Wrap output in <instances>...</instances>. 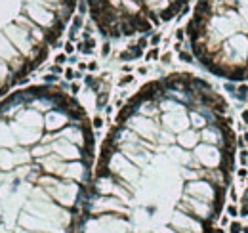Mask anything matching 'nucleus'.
<instances>
[{"instance_id": "nucleus-4", "label": "nucleus", "mask_w": 248, "mask_h": 233, "mask_svg": "<svg viewBox=\"0 0 248 233\" xmlns=\"http://www.w3.org/2000/svg\"><path fill=\"white\" fill-rule=\"evenodd\" d=\"M92 21L109 38L151 32L170 21L187 0H86Z\"/></svg>"}, {"instance_id": "nucleus-2", "label": "nucleus", "mask_w": 248, "mask_h": 233, "mask_svg": "<svg viewBox=\"0 0 248 233\" xmlns=\"http://www.w3.org/2000/svg\"><path fill=\"white\" fill-rule=\"evenodd\" d=\"M75 8L76 0H0V96L42 63Z\"/></svg>"}, {"instance_id": "nucleus-1", "label": "nucleus", "mask_w": 248, "mask_h": 233, "mask_svg": "<svg viewBox=\"0 0 248 233\" xmlns=\"http://www.w3.org/2000/svg\"><path fill=\"white\" fill-rule=\"evenodd\" d=\"M235 153L229 105L206 80L145 84L101 145L76 233H214Z\"/></svg>"}, {"instance_id": "nucleus-3", "label": "nucleus", "mask_w": 248, "mask_h": 233, "mask_svg": "<svg viewBox=\"0 0 248 233\" xmlns=\"http://www.w3.org/2000/svg\"><path fill=\"white\" fill-rule=\"evenodd\" d=\"M189 44L208 73L233 82L248 80V0H197Z\"/></svg>"}]
</instances>
